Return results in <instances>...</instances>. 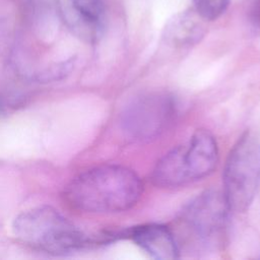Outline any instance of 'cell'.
Instances as JSON below:
<instances>
[{"label": "cell", "instance_id": "30bf717a", "mask_svg": "<svg viewBox=\"0 0 260 260\" xmlns=\"http://www.w3.org/2000/svg\"><path fill=\"white\" fill-rule=\"evenodd\" d=\"M230 0H193L195 12L204 20H214L229 7Z\"/></svg>", "mask_w": 260, "mask_h": 260}, {"label": "cell", "instance_id": "7a4b0ae2", "mask_svg": "<svg viewBox=\"0 0 260 260\" xmlns=\"http://www.w3.org/2000/svg\"><path fill=\"white\" fill-rule=\"evenodd\" d=\"M14 236L22 243L53 255H66L95 244L58 210L41 206L26 210L12 223Z\"/></svg>", "mask_w": 260, "mask_h": 260}, {"label": "cell", "instance_id": "3957f363", "mask_svg": "<svg viewBox=\"0 0 260 260\" xmlns=\"http://www.w3.org/2000/svg\"><path fill=\"white\" fill-rule=\"evenodd\" d=\"M217 162L215 138L206 130H198L186 143L174 147L156 162L151 180L158 187H181L209 176Z\"/></svg>", "mask_w": 260, "mask_h": 260}, {"label": "cell", "instance_id": "8fae6325", "mask_svg": "<svg viewBox=\"0 0 260 260\" xmlns=\"http://www.w3.org/2000/svg\"><path fill=\"white\" fill-rule=\"evenodd\" d=\"M71 67H72V63H70L69 61L64 62L63 64H59V65H57L53 68L47 69L45 72L41 73L39 76V80L51 81V80L60 79L70 72Z\"/></svg>", "mask_w": 260, "mask_h": 260}, {"label": "cell", "instance_id": "277c9868", "mask_svg": "<svg viewBox=\"0 0 260 260\" xmlns=\"http://www.w3.org/2000/svg\"><path fill=\"white\" fill-rule=\"evenodd\" d=\"M222 183L230 209L245 212L260 183V139L256 134L246 132L234 145L224 165Z\"/></svg>", "mask_w": 260, "mask_h": 260}, {"label": "cell", "instance_id": "9c48e42d", "mask_svg": "<svg viewBox=\"0 0 260 260\" xmlns=\"http://www.w3.org/2000/svg\"><path fill=\"white\" fill-rule=\"evenodd\" d=\"M204 19L195 10L184 11L176 14L167 23L164 38L175 48H186L198 43L204 35Z\"/></svg>", "mask_w": 260, "mask_h": 260}, {"label": "cell", "instance_id": "8992f818", "mask_svg": "<svg viewBox=\"0 0 260 260\" xmlns=\"http://www.w3.org/2000/svg\"><path fill=\"white\" fill-rule=\"evenodd\" d=\"M230 206L222 192L207 190L194 198L183 211V220L205 244H217L228 228Z\"/></svg>", "mask_w": 260, "mask_h": 260}, {"label": "cell", "instance_id": "ba28073f", "mask_svg": "<svg viewBox=\"0 0 260 260\" xmlns=\"http://www.w3.org/2000/svg\"><path fill=\"white\" fill-rule=\"evenodd\" d=\"M117 235L118 238L127 236L153 259L169 260L179 257L175 237L166 225L146 223Z\"/></svg>", "mask_w": 260, "mask_h": 260}, {"label": "cell", "instance_id": "4fadbf2b", "mask_svg": "<svg viewBox=\"0 0 260 260\" xmlns=\"http://www.w3.org/2000/svg\"><path fill=\"white\" fill-rule=\"evenodd\" d=\"M6 113V109H5V105L3 104V102L0 100V117L3 116Z\"/></svg>", "mask_w": 260, "mask_h": 260}, {"label": "cell", "instance_id": "6da1fadb", "mask_svg": "<svg viewBox=\"0 0 260 260\" xmlns=\"http://www.w3.org/2000/svg\"><path fill=\"white\" fill-rule=\"evenodd\" d=\"M139 177L130 169L104 165L75 177L66 187L65 198L76 209L94 213L121 212L133 207L142 193Z\"/></svg>", "mask_w": 260, "mask_h": 260}, {"label": "cell", "instance_id": "5b68a950", "mask_svg": "<svg viewBox=\"0 0 260 260\" xmlns=\"http://www.w3.org/2000/svg\"><path fill=\"white\" fill-rule=\"evenodd\" d=\"M177 103L167 92H150L133 100L122 114V127L132 138L149 140L173 123Z\"/></svg>", "mask_w": 260, "mask_h": 260}, {"label": "cell", "instance_id": "52a82bcc", "mask_svg": "<svg viewBox=\"0 0 260 260\" xmlns=\"http://www.w3.org/2000/svg\"><path fill=\"white\" fill-rule=\"evenodd\" d=\"M56 11L68 29L86 43L101 38L106 20L104 0H55Z\"/></svg>", "mask_w": 260, "mask_h": 260}, {"label": "cell", "instance_id": "7c38bea8", "mask_svg": "<svg viewBox=\"0 0 260 260\" xmlns=\"http://www.w3.org/2000/svg\"><path fill=\"white\" fill-rule=\"evenodd\" d=\"M248 19L255 27H260V0H251L248 6Z\"/></svg>", "mask_w": 260, "mask_h": 260}]
</instances>
